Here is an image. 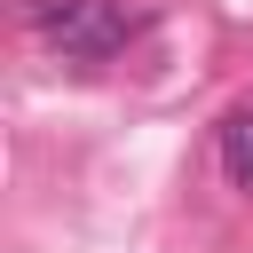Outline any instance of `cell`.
<instances>
[{
    "label": "cell",
    "instance_id": "1",
    "mask_svg": "<svg viewBox=\"0 0 253 253\" xmlns=\"http://www.w3.org/2000/svg\"><path fill=\"white\" fill-rule=\"evenodd\" d=\"M32 32L47 47L95 63V55H111L126 40V16H119V0H32Z\"/></svg>",
    "mask_w": 253,
    "mask_h": 253
},
{
    "label": "cell",
    "instance_id": "2",
    "mask_svg": "<svg viewBox=\"0 0 253 253\" xmlns=\"http://www.w3.org/2000/svg\"><path fill=\"white\" fill-rule=\"evenodd\" d=\"M221 166H229L237 190H253V103L221 119Z\"/></svg>",
    "mask_w": 253,
    "mask_h": 253
}]
</instances>
